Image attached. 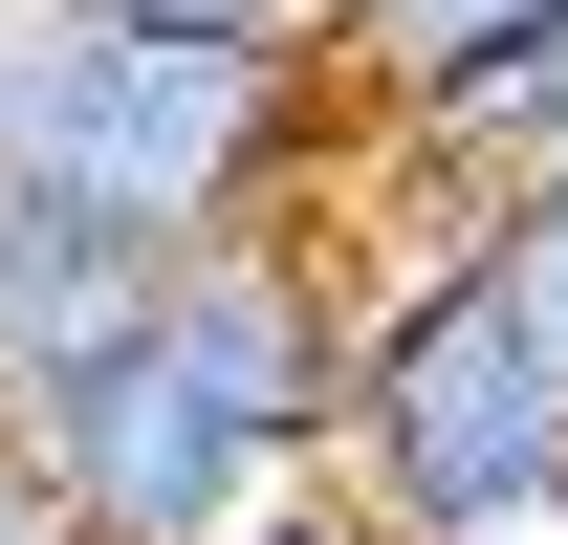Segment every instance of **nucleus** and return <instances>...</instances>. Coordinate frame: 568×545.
<instances>
[{
	"label": "nucleus",
	"instance_id": "nucleus-10",
	"mask_svg": "<svg viewBox=\"0 0 568 545\" xmlns=\"http://www.w3.org/2000/svg\"><path fill=\"white\" fill-rule=\"evenodd\" d=\"M241 545H372V524H351V502H328V480H284V502H263V524H241Z\"/></svg>",
	"mask_w": 568,
	"mask_h": 545
},
{
	"label": "nucleus",
	"instance_id": "nucleus-8",
	"mask_svg": "<svg viewBox=\"0 0 568 545\" xmlns=\"http://www.w3.org/2000/svg\"><path fill=\"white\" fill-rule=\"evenodd\" d=\"M44 22H197V44H306V0H44Z\"/></svg>",
	"mask_w": 568,
	"mask_h": 545
},
{
	"label": "nucleus",
	"instance_id": "nucleus-7",
	"mask_svg": "<svg viewBox=\"0 0 568 545\" xmlns=\"http://www.w3.org/2000/svg\"><path fill=\"white\" fill-rule=\"evenodd\" d=\"M459 175H481V197H503V175H568V44H547V66H525V88H503V132L459 153Z\"/></svg>",
	"mask_w": 568,
	"mask_h": 545
},
{
	"label": "nucleus",
	"instance_id": "nucleus-5",
	"mask_svg": "<svg viewBox=\"0 0 568 545\" xmlns=\"http://www.w3.org/2000/svg\"><path fill=\"white\" fill-rule=\"evenodd\" d=\"M132 240H88V218H44V197H0V414H44L88 371V349L132 328Z\"/></svg>",
	"mask_w": 568,
	"mask_h": 545
},
{
	"label": "nucleus",
	"instance_id": "nucleus-3",
	"mask_svg": "<svg viewBox=\"0 0 568 545\" xmlns=\"http://www.w3.org/2000/svg\"><path fill=\"white\" fill-rule=\"evenodd\" d=\"M351 175V110L306 44H197V22H44L0 0V197L88 218L132 263L263 240Z\"/></svg>",
	"mask_w": 568,
	"mask_h": 545
},
{
	"label": "nucleus",
	"instance_id": "nucleus-9",
	"mask_svg": "<svg viewBox=\"0 0 568 545\" xmlns=\"http://www.w3.org/2000/svg\"><path fill=\"white\" fill-rule=\"evenodd\" d=\"M0 545H67V502H44V459H22V414H0Z\"/></svg>",
	"mask_w": 568,
	"mask_h": 545
},
{
	"label": "nucleus",
	"instance_id": "nucleus-1",
	"mask_svg": "<svg viewBox=\"0 0 568 545\" xmlns=\"http://www.w3.org/2000/svg\"><path fill=\"white\" fill-rule=\"evenodd\" d=\"M328 393H351V240L328 197L263 240L132 284V328L22 414V459L67 502V545H241L284 480H328Z\"/></svg>",
	"mask_w": 568,
	"mask_h": 545
},
{
	"label": "nucleus",
	"instance_id": "nucleus-2",
	"mask_svg": "<svg viewBox=\"0 0 568 545\" xmlns=\"http://www.w3.org/2000/svg\"><path fill=\"white\" fill-rule=\"evenodd\" d=\"M351 240V393H328V502L372 545H525L568 502V393L481 284V175L351 153L328 175Z\"/></svg>",
	"mask_w": 568,
	"mask_h": 545
},
{
	"label": "nucleus",
	"instance_id": "nucleus-6",
	"mask_svg": "<svg viewBox=\"0 0 568 545\" xmlns=\"http://www.w3.org/2000/svg\"><path fill=\"white\" fill-rule=\"evenodd\" d=\"M481 284H503V328L547 349V393H568V175H503L481 197Z\"/></svg>",
	"mask_w": 568,
	"mask_h": 545
},
{
	"label": "nucleus",
	"instance_id": "nucleus-4",
	"mask_svg": "<svg viewBox=\"0 0 568 545\" xmlns=\"http://www.w3.org/2000/svg\"><path fill=\"white\" fill-rule=\"evenodd\" d=\"M547 44H568V0H306V66H328L351 153H416V175H459Z\"/></svg>",
	"mask_w": 568,
	"mask_h": 545
}]
</instances>
